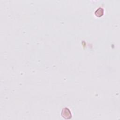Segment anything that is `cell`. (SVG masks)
<instances>
[{
    "mask_svg": "<svg viewBox=\"0 0 120 120\" xmlns=\"http://www.w3.org/2000/svg\"><path fill=\"white\" fill-rule=\"evenodd\" d=\"M61 116L65 119L68 120L72 118V113L69 110V109L68 107H64L63 108L61 113Z\"/></svg>",
    "mask_w": 120,
    "mask_h": 120,
    "instance_id": "1",
    "label": "cell"
},
{
    "mask_svg": "<svg viewBox=\"0 0 120 120\" xmlns=\"http://www.w3.org/2000/svg\"><path fill=\"white\" fill-rule=\"evenodd\" d=\"M103 14L104 9L101 7H99L98 9H97L95 12V15L98 17H101L103 15Z\"/></svg>",
    "mask_w": 120,
    "mask_h": 120,
    "instance_id": "2",
    "label": "cell"
}]
</instances>
